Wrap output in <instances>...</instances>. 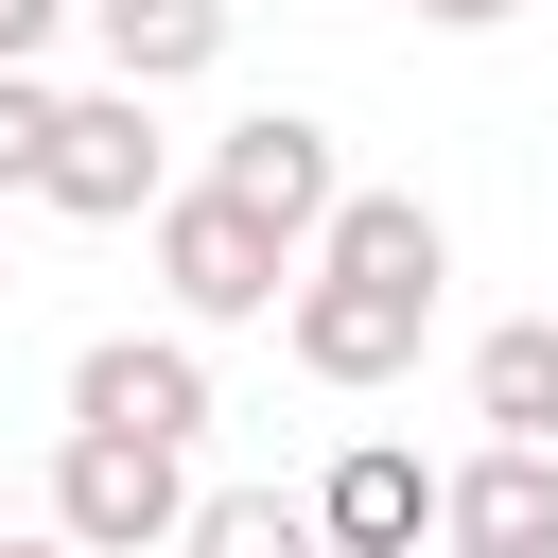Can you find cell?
Here are the masks:
<instances>
[{"mask_svg":"<svg viewBox=\"0 0 558 558\" xmlns=\"http://www.w3.org/2000/svg\"><path fill=\"white\" fill-rule=\"evenodd\" d=\"M140 227H157V296H174V331H244V314H279V279H296V244H279L244 192H209V174H174Z\"/></svg>","mask_w":558,"mask_h":558,"instance_id":"obj_1","label":"cell"},{"mask_svg":"<svg viewBox=\"0 0 558 558\" xmlns=\"http://www.w3.org/2000/svg\"><path fill=\"white\" fill-rule=\"evenodd\" d=\"M174 192V140H157V87H52V157H35V209H70V227H140Z\"/></svg>","mask_w":558,"mask_h":558,"instance_id":"obj_2","label":"cell"},{"mask_svg":"<svg viewBox=\"0 0 558 558\" xmlns=\"http://www.w3.org/2000/svg\"><path fill=\"white\" fill-rule=\"evenodd\" d=\"M87 558H157L174 523H192V436H122V418H70V453H52V488H35Z\"/></svg>","mask_w":558,"mask_h":558,"instance_id":"obj_3","label":"cell"},{"mask_svg":"<svg viewBox=\"0 0 558 558\" xmlns=\"http://www.w3.org/2000/svg\"><path fill=\"white\" fill-rule=\"evenodd\" d=\"M418 331H436L418 279H366V262H314V244H296V279H279V349H296L314 384H401Z\"/></svg>","mask_w":558,"mask_h":558,"instance_id":"obj_4","label":"cell"},{"mask_svg":"<svg viewBox=\"0 0 558 558\" xmlns=\"http://www.w3.org/2000/svg\"><path fill=\"white\" fill-rule=\"evenodd\" d=\"M209 192H244L279 244H314V209L349 192V157H331V122H296V105H244V122L209 140Z\"/></svg>","mask_w":558,"mask_h":558,"instance_id":"obj_5","label":"cell"},{"mask_svg":"<svg viewBox=\"0 0 558 558\" xmlns=\"http://www.w3.org/2000/svg\"><path fill=\"white\" fill-rule=\"evenodd\" d=\"M70 418L209 436V349H192V331H105V349H70Z\"/></svg>","mask_w":558,"mask_h":558,"instance_id":"obj_6","label":"cell"},{"mask_svg":"<svg viewBox=\"0 0 558 558\" xmlns=\"http://www.w3.org/2000/svg\"><path fill=\"white\" fill-rule=\"evenodd\" d=\"M436 541H471V558H558V436H488L471 471H436Z\"/></svg>","mask_w":558,"mask_h":558,"instance_id":"obj_7","label":"cell"},{"mask_svg":"<svg viewBox=\"0 0 558 558\" xmlns=\"http://www.w3.org/2000/svg\"><path fill=\"white\" fill-rule=\"evenodd\" d=\"M314 541H349V558H401V541H436V471H418L401 436L331 453V488H314Z\"/></svg>","mask_w":558,"mask_h":558,"instance_id":"obj_8","label":"cell"},{"mask_svg":"<svg viewBox=\"0 0 558 558\" xmlns=\"http://www.w3.org/2000/svg\"><path fill=\"white\" fill-rule=\"evenodd\" d=\"M70 17H87V52H105L122 87H157V105H174L192 70H227V0H70Z\"/></svg>","mask_w":558,"mask_h":558,"instance_id":"obj_9","label":"cell"},{"mask_svg":"<svg viewBox=\"0 0 558 558\" xmlns=\"http://www.w3.org/2000/svg\"><path fill=\"white\" fill-rule=\"evenodd\" d=\"M314 262H366V279H418V296H436V279H453V227H436L418 192H331V209H314Z\"/></svg>","mask_w":558,"mask_h":558,"instance_id":"obj_10","label":"cell"},{"mask_svg":"<svg viewBox=\"0 0 558 558\" xmlns=\"http://www.w3.org/2000/svg\"><path fill=\"white\" fill-rule=\"evenodd\" d=\"M471 418H488V436H558V314L471 331Z\"/></svg>","mask_w":558,"mask_h":558,"instance_id":"obj_11","label":"cell"},{"mask_svg":"<svg viewBox=\"0 0 558 558\" xmlns=\"http://www.w3.org/2000/svg\"><path fill=\"white\" fill-rule=\"evenodd\" d=\"M174 541H209V558H296V541H314V506H296V488H192V523H174Z\"/></svg>","mask_w":558,"mask_h":558,"instance_id":"obj_12","label":"cell"},{"mask_svg":"<svg viewBox=\"0 0 558 558\" xmlns=\"http://www.w3.org/2000/svg\"><path fill=\"white\" fill-rule=\"evenodd\" d=\"M35 157H52V70L0 52V192H35Z\"/></svg>","mask_w":558,"mask_h":558,"instance_id":"obj_13","label":"cell"},{"mask_svg":"<svg viewBox=\"0 0 558 558\" xmlns=\"http://www.w3.org/2000/svg\"><path fill=\"white\" fill-rule=\"evenodd\" d=\"M70 35V0H0V52H52Z\"/></svg>","mask_w":558,"mask_h":558,"instance_id":"obj_14","label":"cell"},{"mask_svg":"<svg viewBox=\"0 0 558 558\" xmlns=\"http://www.w3.org/2000/svg\"><path fill=\"white\" fill-rule=\"evenodd\" d=\"M418 17H436V35H488V17H523V0H418Z\"/></svg>","mask_w":558,"mask_h":558,"instance_id":"obj_15","label":"cell"},{"mask_svg":"<svg viewBox=\"0 0 558 558\" xmlns=\"http://www.w3.org/2000/svg\"><path fill=\"white\" fill-rule=\"evenodd\" d=\"M0 506H17V471H0Z\"/></svg>","mask_w":558,"mask_h":558,"instance_id":"obj_16","label":"cell"}]
</instances>
